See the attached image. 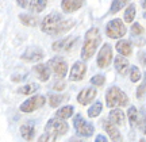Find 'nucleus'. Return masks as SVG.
I'll return each instance as SVG.
<instances>
[{
    "label": "nucleus",
    "instance_id": "nucleus-19",
    "mask_svg": "<svg viewBox=\"0 0 146 142\" xmlns=\"http://www.w3.org/2000/svg\"><path fill=\"white\" fill-rule=\"evenodd\" d=\"M115 47H116V50H118V53L119 54H122V56H131V53H133V46H131V42H129V41H126V39H120V41H118L116 42V45H115Z\"/></svg>",
    "mask_w": 146,
    "mask_h": 142
},
{
    "label": "nucleus",
    "instance_id": "nucleus-42",
    "mask_svg": "<svg viewBox=\"0 0 146 142\" xmlns=\"http://www.w3.org/2000/svg\"><path fill=\"white\" fill-rule=\"evenodd\" d=\"M139 142H146V141H145V139H141V141H139Z\"/></svg>",
    "mask_w": 146,
    "mask_h": 142
},
{
    "label": "nucleus",
    "instance_id": "nucleus-2",
    "mask_svg": "<svg viewBox=\"0 0 146 142\" xmlns=\"http://www.w3.org/2000/svg\"><path fill=\"white\" fill-rule=\"evenodd\" d=\"M102 42V37H100L99 29L92 27L85 33V39H84L83 50H81V60L83 61H88L89 58L96 53V49Z\"/></svg>",
    "mask_w": 146,
    "mask_h": 142
},
{
    "label": "nucleus",
    "instance_id": "nucleus-23",
    "mask_svg": "<svg viewBox=\"0 0 146 142\" xmlns=\"http://www.w3.org/2000/svg\"><path fill=\"white\" fill-rule=\"evenodd\" d=\"M46 4H47V0H31L30 8L34 12H42L46 8Z\"/></svg>",
    "mask_w": 146,
    "mask_h": 142
},
{
    "label": "nucleus",
    "instance_id": "nucleus-33",
    "mask_svg": "<svg viewBox=\"0 0 146 142\" xmlns=\"http://www.w3.org/2000/svg\"><path fill=\"white\" fill-rule=\"evenodd\" d=\"M54 141H56V135H53V134L47 131H45V134H42L39 139H38V142H54Z\"/></svg>",
    "mask_w": 146,
    "mask_h": 142
},
{
    "label": "nucleus",
    "instance_id": "nucleus-30",
    "mask_svg": "<svg viewBox=\"0 0 146 142\" xmlns=\"http://www.w3.org/2000/svg\"><path fill=\"white\" fill-rule=\"evenodd\" d=\"M130 80L133 83H137L141 80V70L138 66H131L130 68Z\"/></svg>",
    "mask_w": 146,
    "mask_h": 142
},
{
    "label": "nucleus",
    "instance_id": "nucleus-21",
    "mask_svg": "<svg viewBox=\"0 0 146 142\" xmlns=\"http://www.w3.org/2000/svg\"><path fill=\"white\" fill-rule=\"evenodd\" d=\"M73 111H74V108H73L72 106H64L62 108L57 110L56 116L61 118V119H68V118H70L73 115Z\"/></svg>",
    "mask_w": 146,
    "mask_h": 142
},
{
    "label": "nucleus",
    "instance_id": "nucleus-25",
    "mask_svg": "<svg viewBox=\"0 0 146 142\" xmlns=\"http://www.w3.org/2000/svg\"><path fill=\"white\" fill-rule=\"evenodd\" d=\"M125 22L127 23H131V22L134 21V18H135V5L134 4H130L125 11Z\"/></svg>",
    "mask_w": 146,
    "mask_h": 142
},
{
    "label": "nucleus",
    "instance_id": "nucleus-9",
    "mask_svg": "<svg viewBox=\"0 0 146 142\" xmlns=\"http://www.w3.org/2000/svg\"><path fill=\"white\" fill-rule=\"evenodd\" d=\"M112 61V47L108 43H104L98 54V66L99 68H107Z\"/></svg>",
    "mask_w": 146,
    "mask_h": 142
},
{
    "label": "nucleus",
    "instance_id": "nucleus-31",
    "mask_svg": "<svg viewBox=\"0 0 146 142\" xmlns=\"http://www.w3.org/2000/svg\"><path fill=\"white\" fill-rule=\"evenodd\" d=\"M146 94V74L145 77H143V81L141 83V85L138 87V90H137V98L138 99H142Z\"/></svg>",
    "mask_w": 146,
    "mask_h": 142
},
{
    "label": "nucleus",
    "instance_id": "nucleus-11",
    "mask_svg": "<svg viewBox=\"0 0 146 142\" xmlns=\"http://www.w3.org/2000/svg\"><path fill=\"white\" fill-rule=\"evenodd\" d=\"M87 73V65L84 61H77L74 62V65L70 69V73H69V80L70 81H80L85 77Z\"/></svg>",
    "mask_w": 146,
    "mask_h": 142
},
{
    "label": "nucleus",
    "instance_id": "nucleus-35",
    "mask_svg": "<svg viewBox=\"0 0 146 142\" xmlns=\"http://www.w3.org/2000/svg\"><path fill=\"white\" fill-rule=\"evenodd\" d=\"M138 58H139V60H141L142 65H146V53L141 52V53H139V54H138Z\"/></svg>",
    "mask_w": 146,
    "mask_h": 142
},
{
    "label": "nucleus",
    "instance_id": "nucleus-4",
    "mask_svg": "<svg viewBox=\"0 0 146 142\" xmlns=\"http://www.w3.org/2000/svg\"><path fill=\"white\" fill-rule=\"evenodd\" d=\"M69 130V126L66 122H64V119L61 118H52L49 119L46 123V127H45V131L50 133L53 135H64L66 134Z\"/></svg>",
    "mask_w": 146,
    "mask_h": 142
},
{
    "label": "nucleus",
    "instance_id": "nucleus-32",
    "mask_svg": "<svg viewBox=\"0 0 146 142\" xmlns=\"http://www.w3.org/2000/svg\"><path fill=\"white\" fill-rule=\"evenodd\" d=\"M91 83L94 85H98V87H100V85H103L106 83V79L103 74H96V76H94L92 79H91Z\"/></svg>",
    "mask_w": 146,
    "mask_h": 142
},
{
    "label": "nucleus",
    "instance_id": "nucleus-17",
    "mask_svg": "<svg viewBox=\"0 0 146 142\" xmlns=\"http://www.w3.org/2000/svg\"><path fill=\"white\" fill-rule=\"evenodd\" d=\"M21 135L23 137V139L26 141H33V138L35 135V129H34V123L27 122L25 125L21 126Z\"/></svg>",
    "mask_w": 146,
    "mask_h": 142
},
{
    "label": "nucleus",
    "instance_id": "nucleus-1",
    "mask_svg": "<svg viewBox=\"0 0 146 142\" xmlns=\"http://www.w3.org/2000/svg\"><path fill=\"white\" fill-rule=\"evenodd\" d=\"M73 26H74V21L65 19L60 12H50L43 18L41 23V30L49 35H57L70 30Z\"/></svg>",
    "mask_w": 146,
    "mask_h": 142
},
{
    "label": "nucleus",
    "instance_id": "nucleus-12",
    "mask_svg": "<svg viewBox=\"0 0 146 142\" xmlns=\"http://www.w3.org/2000/svg\"><path fill=\"white\" fill-rule=\"evenodd\" d=\"M45 56V53L42 52V49L36 46H33V47H29L26 52L22 54V60L23 61H27V62H38L41 61L42 58Z\"/></svg>",
    "mask_w": 146,
    "mask_h": 142
},
{
    "label": "nucleus",
    "instance_id": "nucleus-39",
    "mask_svg": "<svg viewBox=\"0 0 146 142\" xmlns=\"http://www.w3.org/2000/svg\"><path fill=\"white\" fill-rule=\"evenodd\" d=\"M141 5L146 10V0H141Z\"/></svg>",
    "mask_w": 146,
    "mask_h": 142
},
{
    "label": "nucleus",
    "instance_id": "nucleus-13",
    "mask_svg": "<svg viewBox=\"0 0 146 142\" xmlns=\"http://www.w3.org/2000/svg\"><path fill=\"white\" fill-rule=\"evenodd\" d=\"M96 88H94V87H89V88H84V90H81V92L78 94L77 96V102L80 103V104H88V103H91L92 100L96 98Z\"/></svg>",
    "mask_w": 146,
    "mask_h": 142
},
{
    "label": "nucleus",
    "instance_id": "nucleus-24",
    "mask_svg": "<svg viewBox=\"0 0 146 142\" xmlns=\"http://www.w3.org/2000/svg\"><path fill=\"white\" fill-rule=\"evenodd\" d=\"M127 116H129V122H130V125L133 127H135L137 125H138V118H139L138 111H137L135 107H133V106H131L130 108H129V111H127Z\"/></svg>",
    "mask_w": 146,
    "mask_h": 142
},
{
    "label": "nucleus",
    "instance_id": "nucleus-34",
    "mask_svg": "<svg viewBox=\"0 0 146 142\" xmlns=\"http://www.w3.org/2000/svg\"><path fill=\"white\" fill-rule=\"evenodd\" d=\"M131 34L133 35H142L143 34V27L139 25V23H134L133 26H131Z\"/></svg>",
    "mask_w": 146,
    "mask_h": 142
},
{
    "label": "nucleus",
    "instance_id": "nucleus-29",
    "mask_svg": "<svg viewBox=\"0 0 146 142\" xmlns=\"http://www.w3.org/2000/svg\"><path fill=\"white\" fill-rule=\"evenodd\" d=\"M102 108H103L102 103H100V102H96V103L88 110V116L89 118H96V116L102 112Z\"/></svg>",
    "mask_w": 146,
    "mask_h": 142
},
{
    "label": "nucleus",
    "instance_id": "nucleus-10",
    "mask_svg": "<svg viewBox=\"0 0 146 142\" xmlns=\"http://www.w3.org/2000/svg\"><path fill=\"white\" fill-rule=\"evenodd\" d=\"M77 37H66L64 39H58L52 45L53 50L56 52H70L73 46H76L77 43Z\"/></svg>",
    "mask_w": 146,
    "mask_h": 142
},
{
    "label": "nucleus",
    "instance_id": "nucleus-38",
    "mask_svg": "<svg viewBox=\"0 0 146 142\" xmlns=\"http://www.w3.org/2000/svg\"><path fill=\"white\" fill-rule=\"evenodd\" d=\"M64 88H65V83L58 81L57 84H54V90H64Z\"/></svg>",
    "mask_w": 146,
    "mask_h": 142
},
{
    "label": "nucleus",
    "instance_id": "nucleus-7",
    "mask_svg": "<svg viewBox=\"0 0 146 142\" xmlns=\"http://www.w3.org/2000/svg\"><path fill=\"white\" fill-rule=\"evenodd\" d=\"M45 96H42V95H35V96H31L30 99H27L26 102H23L21 104V111L22 112H33V111L38 110V108H41L42 106L45 104Z\"/></svg>",
    "mask_w": 146,
    "mask_h": 142
},
{
    "label": "nucleus",
    "instance_id": "nucleus-5",
    "mask_svg": "<svg viewBox=\"0 0 146 142\" xmlns=\"http://www.w3.org/2000/svg\"><path fill=\"white\" fill-rule=\"evenodd\" d=\"M126 26L123 25V22L120 19H112L111 22L107 23V27H106V34L108 38H112V39H119L126 34Z\"/></svg>",
    "mask_w": 146,
    "mask_h": 142
},
{
    "label": "nucleus",
    "instance_id": "nucleus-14",
    "mask_svg": "<svg viewBox=\"0 0 146 142\" xmlns=\"http://www.w3.org/2000/svg\"><path fill=\"white\" fill-rule=\"evenodd\" d=\"M103 127H104V130L107 131V134L110 135V138L112 139V142H122V135H120L116 125H114L111 121H108L103 123Z\"/></svg>",
    "mask_w": 146,
    "mask_h": 142
},
{
    "label": "nucleus",
    "instance_id": "nucleus-3",
    "mask_svg": "<svg viewBox=\"0 0 146 142\" xmlns=\"http://www.w3.org/2000/svg\"><path fill=\"white\" fill-rule=\"evenodd\" d=\"M106 103H107V107H118V106L125 107L129 104V98L120 88L111 87L106 95Z\"/></svg>",
    "mask_w": 146,
    "mask_h": 142
},
{
    "label": "nucleus",
    "instance_id": "nucleus-20",
    "mask_svg": "<svg viewBox=\"0 0 146 142\" xmlns=\"http://www.w3.org/2000/svg\"><path fill=\"white\" fill-rule=\"evenodd\" d=\"M115 69L119 72L120 74H125L126 72H127V69H129V61L125 58V56H118V57L115 58Z\"/></svg>",
    "mask_w": 146,
    "mask_h": 142
},
{
    "label": "nucleus",
    "instance_id": "nucleus-40",
    "mask_svg": "<svg viewBox=\"0 0 146 142\" xmlns=\"http://www.w3.org/2000/svg\"><path fill=\"white\" fill-rule=\"evenodd\" d=\"M143 125H145V131H146V111H145V118H143Z\"/></svg>",
    "mask_w": 146,
    "mask_h": 142
},
{
    "label": "nucleus",
    "instance_id": "nucleus-6",
    "mask_svg": "<svg viewBox=\"0 0 146 142\" xmlns=\"http://www.w3.org/2000/svg\"><path fill=\"white\" fill-rule=\"evenodd\" d=\"M73 126H74V130L78 135L81 137H91L94 134V125H91L89 122H87L83 116L77 114L73 118Z\"/></svg>",
    "mask_w": 146,
    "mask_h": 142
},
{
    "label": "nucleus",
    "instance_id": "nucleus-8",
    "mask_svg": "<svg viewBox=\"0 0 146 142\" xmlns=\"http://www.w3.org/2000/svg\"><path fill=\"white\" fill-rule=\"evenodd\" d=\"M49 65H50V68L53 69L54 74L57 76L58 79H64V77L66 76V73H68V64L61 57L52 58V60L49 61Z\"/></svg>",
    "mask_w": 146,
    "mask_h": 142
},
{
    "label": "nucleus",
    "instance_id": "nucleus-28",
    "mask_svg": "<svg viewBox=\"0 0 146 142\" xmlns=\"http://www.w3.org/2000/svg\"><path fill=\"white\" fill-rule=\"evenodd\" d=\"M64 100H65V96H62V95L53 94V95L49 96V103H50V107H58Z\"/></svg>",
    "mask_w": 146,
    "mask_h": 142
},
{
    "label": "nucleus",
    "instance_id": "nucleus-27",
    "mask_svg": "<svg viewBox=\"0 0 146 142\" xmlns=\"http://www.w3.org/2000/svg\"><path fill=\"white\" fill-rule=\"evenodd\" d=\"M36 90H38V85L36 84H26V85H23V87H21V88L18 90V94L31 95V94H34Z\"/></svg>",
    "mask_w": 146,
    "mask_h": 142
},
{
    "label": "nucleus",
    "instance_id": "nucleus-26",
    "mask_svg": "<svg viewBox=\"0 0 146 142\" xmlns=\"http://www.w3.org/2000/svg\"><path fill=\"white\" fill-rule=\"evenodd\" d=\"M129 0H112V4H111V10L110 12L111 14H116L118 11H120L123 7H126Z\"/></svg>",
    "mask_w": 146,
    "mask_h": 142
},
{
    "label": "nucleus",
    "instance_id": "nucleus-36",
    "mask_svg": "<svg viewBox=\"0 0 146 142\" xmlns=\"http://www.w3.org/2000/svg\"><path fill=\"white\" fill-rule=\"evenodd\" d=\"M16 3L21 5L22 8H27V4H29V1H27V0H16Z\"/></svg>",
    "mask_w": 146,
    "mask_h": 142
},
{
    "label": "nucleus",
    "instance_id": "nucleus-37",
    "mask_svg": "<svg viewBox=\"0 0 146 142\" xmlns=\"http://www.w3.org/2000/svg\"><path fill=\"white\" fill-rule=\"evenodd\" d=\"M95 142H107V138H106L104 135L99 134V135H96V139H95Z\"/></svg>",
    "mask_w": 146,
    "mask_h": 142
},
{
    "label": "nucleus",
    "instance_id": "nucleus-18",
    "mask_svg": "<svg viewBox=\"0 0 146 142\" xmlns=\"http://www.w3.org/2000/svg\"><path fill=\"white\" fill-rule=\"evenodd\" d=\"M110 121L112 122L116 126H123L125 125V112L119 108H114L110 112Z\"/></svg>",
    "mask_w": 146,
    "mask_h": 142
},
{
    "label": "nucleus",
    "instance_id": "nucleus-22",
    "mask_svg": "<svg viewBox=\"0 0 146 142\" xmlns=\"http://www.w3.org/2000/svg\"><path fill=\"white\" fill-rule=\"evenodd\" d=\"M19 19H21V22L25 25V26H36V23H38V19H36L35 16L33 15H29V14H22V15H19Z\"/></svg>",
    "mask_w": 146,
    "mask_h": 142
},
{
    "label": "nucleus",
    "instance_id": "nucleus-41",
    "mask_svg": "<svg viewBox=\"0 0 146 142\" xmlns=\"http://www.w3.org/2000/svg\"><path fill=\"white\" fill-rule=\"evenodd\" d=\"M69 142H81V139H74V138H72Z\"/></svg>",
    "mask_w": 146,
    "mask_h": 142
},
{
    "label": "nucleus",
    "instance_id": "nucleus-16",
    "mask_svg": "<svg viewBox=\"0 0 146 142\" xmlns=\"http://www.w3.org/2000/svg\"><path fill=\"white\" fill-rule=\"evenodd\" d=\"M50 65L49 64H38L34 68V72H35L36 77L41 80V81H47L49 77H50Z\"/></svg>",
    "mask_w": 146,
    "mask_h": 142
},
{
    "label": "nucleus",
    "instance_id": "nucleus-15",
    "mask_svg": "<svg viewBox=\"0 0 146 142\" xmlns=\"http://www.w3.org/2000/svg\"><path fill=\"white\" fill-rule=\"evenodd\" d=\"M84 0H62L61 1V8L65 14H70L77 11L78 8H81Z\"/></svg>",
    "mask_w": 146,
    "mask_h": 142
}]
</instances>
